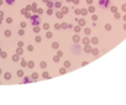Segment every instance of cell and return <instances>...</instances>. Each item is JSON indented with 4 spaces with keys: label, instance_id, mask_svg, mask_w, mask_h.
<instances>
[{
    "label": "cell",
    "instance_id": "cell-13",
    "mask_svg": "<svg viewBox=\"0 0 126 105\" xmlns=\"http://www.w3.org/2000/svg\"><path fill=\"white\" fill-rule=\"evenodd\" d=\"M29 67H33V62H30L29 63Z\"/></svg>",
    "mask_w": 126,
    "mask_h": 105
},
{
    "label": "cell",
    "instance_id": "cell-4",
    "mask_svg": "<svg viewBox=\"0 0 126 105\" xmlns=\"http://www.w3.org/2000/svg\"><path fill=\"white\" fill-rule=\"evenodd\" d=\"M29 82H31L30 78H29V77H25V78H24V83H29Z\"/></svg>",
    "mask_w": 126,
    "mask_h": 105
},
{
    "label": "cell",
    "instance_id": "cell-10",
    "mask_svg": "<svg viewBox=\"0 0 126 105\" xmlns=\"http://www.w3.org/2000/svg\"><path fill=\"white\" fill-rule=\"evenodd\" d=\"M47 37H48V38L52 37V33H51V32H47Z\"/></svg>",
    "mask_w": 126,
    "mask_h": 105
},
{
    "label": "cell",
    "instance_id": "cell-7",
    "mask_svg": "<svg viewBox=\"0 0 126 105\" xmlns=\"http://www.w3.org/2000/svg\"><path fill=\"white\" fill-rule=\"evenodd\" d=\"M57 17H63V14L58 11V12H57Z\"/></svg>",
    "mask_w": 126,
    "mask_h": 105
},
{
    "label": "cell",
    "instance_id": "cell-11",
    "mask_svg": "<svg viewBox=\"0 0 126 105\" xmlns=\"http://www.w3.org/2000/svg\"><path fill=\"white\" fill-rule=\"evenodd\" d=\"M5 78H6V79H9V78H11V74H6Z\"/></svg>",
    "mask_w": 126,
    "mask_h": 105
},
{
    "label": "cell",
    "instance_id": "cell-9",
    "mask_svg": "<svg viewBox=\"0 0 126 105\" xmlns=\"http://www.w3.org/2000/svg\"><path fill=\"white\" fill-rule=\"evenodd\" d=\"M61 5H62V4H61L60 1H57V3H56V6H57V7H61Z\"/></svg>",
    "mask_w": 126,
    "mask_h": 105
},
{
    "label": "cell",
    "instance_id": "cell-14",
    "mask_svg": "<svg viewBox=\"0 0 126 105\" xmlns=\"http://www.w3.org/2000/svg\"><path fill=\"white\" fill-rule=\"evenodd\" d=\"M87 3H88V4H90V3H91V0H87Z\"/></svg>",
    "mask_w": 126,
    "mask_h": 105
},
{
    "label": "cell",
    "instance_id": "cell-6",
    "mask_svg": "<svg viewBox=\"0 0 126 105\" xmlns=\"http://www.w3.org/2000/svg\"><path fill=\"white\" fill-rule=\"evenodd\" d=\"M47 5H48V7H52V6H53V3H52V1H48Z\"/></svg>",
    "mask_w": 126,
    "mask_h": 105
},
{
    "label": "cell",
    "instance_id": "cell-3",
    "mask_svg": "<svg viewBox=\"0 0 126 105\" xmlns=\"http://www.w3.org/2000/svg\"><path fill=\"white\" fill-rule=\"evenodd\" d=\"M5 1H6V4H9V5H12L15 0H5Z\"/></svg>",
    "mask_w": 126,
    "mask_h": 105
},
{
    "label": "cell",
    "instance_id": "cell-8",
    "mask_svg": "<svg viewBox=\"0 0 126 105\" xmlns=\"http://www.w3.org/2000/svg\"><path fill=\"white\" fill-rule=\"evenodd\" d=\"M18 75H19V77H22V75H24V72H22V71H19V72H18Z\"/></svg>",
    "mask_w": 126,
    "mask_h": 105
},
{
    "label": "cell",
    "instance_id": "cell-1",
    "mask_svg": "<svg viewBox=\"0 0 126 105\" xmlns=\"http://www.w3.org/2000/svg\"><path fill=\"white\" fill-rule=\"evenodd\" d=\"M40 16L38 15H33L32 17H31V24L33 25V26H37V25H40Z\"/></svg>",
    "mask_w": 126,
    "mask_h": 105
},
{
    "label": "cell",
    "instance_id": "cell-2",
    "mask_svg": "<svg viewBox=\"0 0 126 105\" xmlns=\"http://www.w3.org/2000/svg\"><path fill=\"white\" fill-rule=\"evenodd\" d=\"M99 5L102 7H109V6H110V0H100Z\"/></svg>",
    "mask_w": 126,
    "mask_h": 105
},
{
    "label": "cell",
    "instance_id": "cell-15",
    "mask_svg": "<svg viewBox=\"0 0 126 105\" xmlns=\"http://www.w3.org/2000/svg\"><path fill=\"white\" fill-rule=\"evenodd\" d=\"M3 4V0H0V5H1Z\"/></svg>",
    "mask_w": 126,
    "mask_h": 105
},
{
    "label": "cell",
    "instance_id": "cell-16",
    "mask_svg": "<svg viewBox=\"0 0 126 105\" xmlns=\"http://www.w3.org/2000/svg\"><path fill=\"white\" fill-rule=\"evenodd\" d=\"M0 74H1V71H0Z\"/></svg>",
    "mask_w": 126,
    "mask_h": 105
},
{
    "label": "cell",
    "instance_id": "cell-12",
    "mask_svg": "<svg viewBox=\"0 0 126 105\" xmlns=\"http://www.w3.org/2000/svg\"><path fill=\"white\" fill-rule=\"evenodd\" d=\"M47 14H48V15H51V14H52V10H51V9H48V11H47Z\"/></svg>",
    "mask_w": 126,
    "mask_h": 105
},
{
    "label": "cell",
    "instance_id": "cell-5",
    "mask_svg": "<svg viewBox=\"0 0 126 105\" xmlns=\"http://www.w3.org/2000/svg\"><path fill=\"white\" fill-rule=\"evenodd\" d=\"M10 35H11V31H9V30H6V31H5V36H7V37H9Z\"/></svg>",
    "mask_w": 126,
    "mask_h": 105
}]
</instances>
